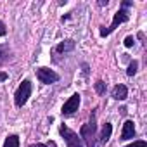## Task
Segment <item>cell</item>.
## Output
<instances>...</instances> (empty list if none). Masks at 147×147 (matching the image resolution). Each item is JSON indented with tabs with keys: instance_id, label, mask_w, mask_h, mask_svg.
<instances>
[{
	"instance_id": "obj_7",
	"label": "cell",
	"mask_w": 147,
	"mask_h": 147,
	"mask_svg": "<svg viewBox=\"0 0 147 147\" xmlns=\"http://www.w3.org/2000/svg\"><path fill=\"white\" fill-rule=\"evenodd\" d=\"M133 137H135V125L131 119H126L123 125V130H121V140H130Z\"/></svg>"
},
{
	"instance_id": "obj_6",
	"label": "cell",
	"mask_w": 147,
	"mask_h": 147,
	"mask_svg": "<svg viewBox=\"0 0 147 147\" xmlns=\"http://www.w3.org/2000/svg\"><path fill=\"white\" fill-rule=\"evenodd\" d=\"M80 94H73L66 102H64V106H62V116H71V114H75L76 111H78V107H80Z\"/></svg>"
},
{
	"instance_id": "obj_18",
	"label": "cell",
	"mask_w": 147,
	"mask_h": 147,
	"mask_svg": "<svg viewBox=\"0 0 147 147\" xmlns=\"http://www.w3.org/2000/svg\"><path fill=\"white\" fill-rule=\"evenodd\" d=\"M9 78V75H7V73H4V71H0V83H2V82H5Z\"/></svg>"
},
{
	"instance_id": "obj_13",
	"label": "cell",
	"mask_w": 147,
	"mask_h": 147,
	"mask_svg": "<svg viewBox=\"0 0 147 147\" xmlns=\"http://www.w3.org/2000/svg\"><path fill=\"white\" fill-rule=\"evenodd\" d=\"M137 67H138V62H137V61H131L130 66H128V69H126V75H128V76H133L135 73H137Z\"/></svg>"
},
{
	"instance_id": "obj_17",
	"label": "cell",
	"mask_w": 147,
	"mask_h": 147,
	"mask_svg": "<svg viewBox=\"0 0 147 147\" xmlns=\"http://www.w3.org/2000/svg\"><path fill=\"white\" fill-rule=\"evenodd\" d=\"M5 33H7V30H5V24L0 21V36H5Z\"/></svg>"
},
{
	"instance_id": "obj_4",
	"label": "cell",
	"mask_w": 147,
	"mask_h": 147,
	"mask_svg": "<svg viewBox=\"0 0 147 147\" xmlns=\"http://www.w3.org/2000/svg\"><path fill=\"white\" fill-rule=\"evenodd\" d=\"M59 133H61L62 138L66 140L67 147H85L83 142H82V138H80V135L75 133L73 130H69L66 125H61V126H59Z\"/></svg>"
},
{
	"instance_id": "obj_3",
	"label": "cell",
	"mask_w": 147,
	"mask_h": 147,
	"mask_svg": "<svg viewBox=\"0 0 147 147\" xmlns=\"http://www.w3.org/2000/svg\"><path fill=\"white\" fill-rule=\"evenodd\" d=\"M130 19V16H128V11L125 9V7H121L116 14H114V18H113V23H111V26L109 28H102L100 30V36H107V35H111L119 24H123V23H126Z\"/></svg>"
},
{
	"instance_id": "obj_1",
	"label": "cell",
	"mask_w": 147,
	"mask_h": 147,
	"mask_svg": "<svg viewBox=\"0 0 147 147\" xmlns=\"http://www.w3.org/2000/svg\"><path fill=\"white\" fill-rule=\"evenodd\" d=\"M95 131H97V123H95V111L90 114V123L83 125L80 130V138L82 142L87 144V147H95Z\"/></svg>"
},
{
	"instance_id": "obj_16",
	"label": "cell",
	"mask_w": 147,
	"mask_h": 147,
	"mask_svg": "<svg viewBox=\"0 0 147 147\" xmlns=\"http://www.w3.org/2000/svg\"><path fill=\"white\" fill-rule=\"evenodd\" d=\"M123 43H125V47H131V45L135 43V38H133V36H126Z\"/></svg>"
},
{
	"instance_id": "obj_19",
	"label": "cell",
	"mask_w": 147,
	"mask_h": 147,
	"mask_svg": "<svg viewBox=\"0 0 147 147\" xmlns=\"http://www.w3.org/2000/svg\"><path fill=\"white\" fill-rule=\"evenodd\" d=\"M31 147H47V145H45V144H33Z\"/></svg>"
},
{
	"instance_id": "obj_12",
	"label": "cell",
	"mask_w": 147,
	"mask_h": 147,
	"mask_svg": "<svg viewBox=\"0 0 147 147\" xmlns=\"http://www.w3.org/2000/svg\"><path fill=\"white\" fill-rule=\"evenodd\" d=\"M4 147H19V137L18 135H9L4 142Z\"/></svg>"
},
{
	"instance_id": "obj_8",
	"label": "cell",
	"mask_w": 147,
	"mask_h": 147,
	"mask_svg": "<svg viewBox=\"0 0 147 147\" xmlns=\"http://www.w3.org/2000/svg\"><path fill=\"white\" fill-rule=\"evenodd\" d=\"M128 97V88L125 87V85H116L114 88H113V99H116V100H125Z\"/></svg>"
},
{
	"instance_id": "obj_15",
	"label": "cell",
	"mask_w": 147,
	"mask_h": 147,
	"mask_svg": "<svg viewBox=\"0 0 147 147\" xmlns=\"http://www.w3.org/2000/svg\"><path fill=\"white\" fill-rule=\"evenodd\" d=\"M125 147H147V142L145 140H135V142H131L130 145H125Z\"/></svg>"
},
{
	"instance_id": "obj_2",
	"label": "cell",
	"mask_w": 147,
	"mask_h": 147,
	"mask_svg": "<svg viewBox=\"0 0 147 147\" xmlns=\"http://www.w3.org/2000/svg\"><path fill=\"white\" fill-rule=\"evenodd\" d=\"M30 95H31V82H30V80H23V83L18 87V90H16V94H14V102H16V106H18V107H23V106L28 102Z\"/></svg>"
},
{
	"instance_id": "obj_11",
	"label": "cell",
	"mask_w": 147,
	"mask_h": 147,
	"mask_svg": "<svg viewBox=\"0 0 147 147\" xmlns=\"http://www.w3.org/2000/svg\"><path fill=\"white\" fill-rule=\"evenodd\" d=\"M11 57V50H9V45H0V66L4 62H7Z\"/></svg>"
},
{
	"instance_id": "obj_9",
	"label": "cell",
	"mask_w": 147,
	"mask_h": 147,
	"mask_svg": "<svg viewBox=\"0 0 147 147\" xmlns=\"http://www.w3.org/2000/svg\"><path fill=\"white\" fill-rule=\"evenodd\" d=\"M111 133H113V125H111V123H106V125H104V128H102V131H100L99 144H100V145H106V144H107V140L111 138Z\"/></svg>"
},
{
	"instance_id": "obj_5",
	"label": "cell",
	"mask_w": 147,
	"mask_h": 147,
	"mask_svg": "<svg viewBox=\"0 0 147 147\" xmlns=\"http://www.w3.org/2000/svg\"><path fill=\"white\" fill-rule=\"evenodd\" d=\"M36 78L40 80V83H45V85L59 82V75H57L55 71L49 69V67H38L36 69Z\"/></svg>"
},
{
	"instance_id": "obj_14",
	"label": "cell",
	"mask_w": 147,
	"mask_h": 147,
	"mask_svg": "<svg viewBox=\"0 0 147 147\" xmlns=\"http://www.w3.org/2000/svg\"><path fill=\"white\" fill-rule=\"evenodd\" d=\"M95 92H97L99 95H104V94H106V83H104L102 80H99V82L95 83Z\"/></svg>"
},
{
	"instance_id": "obj_10",
	"label": "cell",
	"mask_w": 147,
	"mask_h": 147,
	"mask_svg": "<svg viewBox=\"0 0 147 147\" xmlns=\"http://www.w3.org/2000/svg\"><path fill=\"white\" fill-rule=\"evenodd\" d=\"M73 49H75V42L73 40H64L55 47V52L57 54H66V52H71Z\"/></svg>"
}]
</instances>
